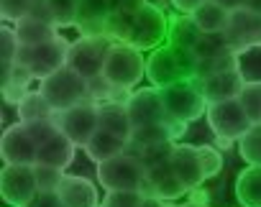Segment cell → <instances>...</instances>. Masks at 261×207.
Masks as SVG:
<instances>
[{
	"label": "cell",
	"mask_w": 261,
	"mask_h": 207,
	"mask_svg": "<svg viewBox=\"0 0 261 207\" xmlns=\"http://www.w3.org/2000/svg\"><path fill=\"white\" fill-rule=\"evenodd\" d=\"M0 154H3L6 164H36L39 156V143L34 141V136L29 133L26 123H13L3 131V138H0Z\"/></svg>",
	"instance_id": "obj_13"
},
{
	"label": "cell",
	"mask_w": 261,
	"mask_h": 207,
	"mask_svg": "<svg viewBox=\"0 0 261 207\" xmlns=\"http://www.w3.org/2000/svg\"><path fill=\"white\" fill-rule=\"evenodd\" d=\"M205 34L197 28V23L192 21V16H172L169 18V31H167V44H174V46H182V49H190L195 51V46L200 44Z\"/></svg>",
	"instance_id": "obj_25"
},
{
	"label": "cell",
	"mask_w": 261,
	"mask_h": 207,
	"mask_svg": "<svg viewBox=\"0 0 261 207\" xmlns=\"http://www.w3.org/2000/svg\"><path fill=\"white\" fill-rule=\"evenodd\" d=\"M236 199L243 207H261V166L248 164L236 179Z\"/></svg>",
	"instance_id": "obj_26"
},
{
	"label": "cell",
	"mask_w": 261,
	"mask_h": 207,
	"mask_svg": "<svg viewBox=\"0 0 261 207\" xmlns=\"http://www.w3.org/2000/svg\"><path fill=\"white\" fill-rule=\"evenodd\" d=\"M34 174H36L39 192H57L64 179V169H57L49 164H34Z\"/></svg>",
	"instance_id": "obj_37"
},
{
	"label": "cell",
	"mask_w": 261,
	"mask_h": 207,
	"mask_svg": "<svg viewBox=\"0 0 261 207\" xmlns=\"http://www.w3.org/2000/svg\"><path fill=\"white\" fill-rule=\"evenodd\" d=\"M0 194H3V199L11 207H26L39 194L34 166H29V164H6L3 171H0Z\"/></svg>",
	"instance_id": "obj_11"
},
{
	"label": "cell",
	"mask_w": 261,
	"mask_h": 207,
	"mask_svg": "<svg viewBox=\"0 0 261 207\" xmlns=\"http://www.w3.org/2000/svg\"><path fill=\"white\" fill-rule=\"evenodd\" d=\"M174 141H167V143H154V146H146V149H139V151H134V156L146 166V169H154V166H162V164H167L169 159H172V154H174Z\"/></svg>",
	"instance_id": "obj_33"
},
{
	"label": "cell",
	"mask_w": 261,
	"mask_h": 207,
	"mask_svg": "<svg viewBox=\"0 0 261 207\" xmlns=\"http://www.w3.org/2000/svg\"><path fill=\"white\" fill-rule=\"evenodd\" d=\"M69 46H72V41H67V39H62V36H57L54 41L39 44V46H21L16 64L26 67V69L41 82V79H46L49 74H54V72H59L62 67H67Z\"/></svg>",
	"instance_id": "obj_5"
},
{
	"label": "cell",
	"mask_w": 261,
	"mask_h": 207,
	"mask_svg": "<svg viewBox=\"0 0 261 207\" xmlns=\"http://www.w3.org/2000/svg\"><path fill=\"white\" fill-rule=\"evenodd\" d=\"M200 82V90L207 100V105L210 102H223V100H233L241 95L246 79L241 74V67L238 69H228V72H218V74H210L205 79H197Z\"/></svg>",
	"instance_id": "obj_18"
},
{
	"label": "cell",
	"mask_w": 261,
	"mask_h": 207,
	"mask_svg": "<svg viewBox=\"0 0 261 207\" xmlns=\"http://www.w3.org/2000/svg\"><path fill=\"white\" fill-rule=\"evenodd\" d=\"M125 108H128V115H130L134 128L167 121V108H164V100H162L159 87H146V90L130 92Z\"/></svg>",
	"instance_id": "obj_14"
},
{
	"label": "cell",
	"mask_w": 261,
	"mask_h": 207,
	"mask_svg": "<svg viewBox=\"0 0 261 207\" xmlns=\"http://www.w3.org/2000/svg\"><path fill=\"white\" fill-rule=\"evenodd\" d=\"M141 207H174V204L167 202V199H159V197H144Z\"/></svg>",
	"instance_id": "obj_45"
},
{
	"label": "cell",
	"mask_w": 261,
	"mask_h": 207,
	"mask_svg": "<svg viewBox=\"0 0 261 207\" xmlns=\"http://www.w3.org/2000/svg\"><path fill=\"white\" fill-rule=\"evenodd\" d=\"M51 115H54V110H51V105L46 102V97L39 92V87L31 90V92L23 97V102L18 105V118H21V123L46 121V118H51Z\"/></svg>",
	"instance_id": "obj_29"
},
{
	"label": "cell",
	"mask_w": 261,
	"mask_h": 207,
	"mask_svg": "<svg viewBox=\"0 0 261 207\" xmlns=\"http://www.w3.org/2000/svg\"><path fill=\"white\" fill-rule=\"evenodd\" d=\"M215 3L225 6L228 11H236V8H246V3H248V0H215Z\"/></svg>",
	"instance_id": "obj_46"
},
{
	"label": "cell",
	"mask_w": 261,
	"mask_h": 207,
	"mask_svg": "<svg viewBox=\"0 0 261 207\" xmlns=\"http://www.w3.org/2000/svg\"><path fill=\"white\" fill-rule=\"evenodd\" d=\"M159 92H162L164 108H167V118H172L177 123L190 126L197 118H202L207 110V100H205L200 82L195 77L177 82V84H169V87H159Z\"/></svg>",
	"instance_id": "obj_4"
},
{
	"label": "cell",
	"mask_w": 261,
	"mask_h": 207,
	"mask_svg": "<svg viewBox=\"0 0 261 207\" xmlns=\"http://www.w3.org/2000/svg\"><path fill=\"white\" fill-rule=\"evenodd\" d=\"M110 46H113V39H108V36H80V39L72 41V46H69V59H67V64H69L74 72H80L85 79L100 77Z\"/></svg>",
	"instance_id": "obj_10"
},
{
	"label": "cell",
	"mask_w": 261,
	"mask_h": 207,
	"mask_svg": "<svg viewBox=\"0 0 261 207\" xmlns=\"http://www.w3.org/2000/svg\"><path fill=\"white\" fill-rule=\"evenodd\" d=\"M39 92L46 97V102L51 105L54 113L59 110H69L74 105H80V102L90 100V90H87V79L74 72L69 64L62 67L59 72L49 74L46 79L39 82Z\"/></svg>",
	"instance_id": "obj_3"
},
{
	"label": "cell",
	"mask_w": 261,
	"mask_h": 207,
	"mask_svg": "<svg viewBox=\"0 0 261 207\" xmlns=\"http://www.w3.org/2000/svg\"><path fill=\"white\" fill-rule=\"evenodd\" d=\"M18 51H21V41L16 36V28H8L3 23V28H0V69H3V79L16 67Z\"/></svg>",
	"instance_id": "obj_30"
},
{
	"label": "cell",
	"mask_w": 261,
	"mask_h": 207,
	"mask_svg": "<svg viewBox=\"0 0 261 207\" xmlns=\"http://www.w3.org/2000/svg\"><path fill=\"white\" fill-rule=\"evenodd\" d=\"M16 28V36L21 41V46H39V44H46V41H54L59 36V28L49 21H41L36 16H26L21 18L18 23H13Z\"/></svg>",
	"instance_id": "obj_21"
},
{
	"label": "cell",
	"mask_w": 261,
	"mask_h": 207,
	"mask_svg": "<svg viewBox=\"0 0 261 207\" xmlns=\"http://www.w3.org/2000/svg\"><path fill=\"white\" fill-rule=\"evenodd\" d=\"M57 194L62 197L64 207H97V204H102L97 197V187L90 179L77 176V174H64Z\"/></svg>",
	"instance_id": "obj_19"
},
{
	"label": "cell",
	"mask_w": 261,
	"mask_h": 207,
	"mask_svg": "<svg viewBox=\"0 0 261 207\" xmlns=\"http://www.w3.org/2000/svg\"><path fill=\"white\" fill-rule=\"evenodd\" d=\"M102 77L120 90H134L144 77H146V56L144 51H139L136 46H130L125 41H113L105 67H102Z\"/></svg>",
	"instance_id": "obj_2"
},
{
	"label": "cell",
	"mask_w": 261,
	"mask_h": 207,
	"mask_svg": "<svg viewBox=\"0 0 261 207\" xmlns=\"http://www.w3.org/2000/svg\"><path fill=\"white\" fill-rule=\"evenodd\" d=\"M51 118L77 149H85L90 138L100 131V105L92 100H85L69 110H59Z\"/></svg>",
	"instance_id": "obj_7"
},
{
	"label": "cell",
	"mask_w": 261,
	"mask_h": 207,
	"mask_svg": "<svg viewBox=\"0 0 261 207\" xmlns=\"http://www.w3.org/2000/svg\"><path fill=\"white\" fill-rule=\"evenodd\" d=\"M26 207H64V202L57 192H39Z\"/></svg>",
	"instance_id": "obj_43"
},
{
	"label": "cell",
	"mask_w": 261,
	"mask_h": 207,
	"mask_svg": "<svg viewBox=\"0 0 261 207\" xmlns=\"http://www.w3.org/2000/svg\"><path fill=\"white\" fill-rule=\"evenodd\" d=\"M246 8H251V11L261 13V0H248V3H246Z\"/></svg>",
	"instance_id": "obj_47"
},
{
	"label": "cell",
	"mask_w": 261,
	"mask_h": 207,
	"mask_svg": "<svg viewBox=\"0 0 261 207\" xmlns=\"http://www.w3.org/2000/svg\"><path fill=\"white\" fill-rule=\"evenodd\" d=\"M179 207H207V204H205L202 199H190L187 204H179Z\"/></svg>",
	"instance_id": "obj_48"
},
{
	"label": "cell",
	"mask_w": 261,
	"mask_h": 207,
	"mask_svg": "<svg viewBox=\"0 0 261 207\" xmlns=\"http://www.w3.org/2000/svg\"><path fill=\"white\" fill-rule=\"evenodd\" d=\"M46 6L51 11L54 26H77V11H80V0H46Z\"/></svg>",
	"instance_id": "obj_35"
},
{
	"label": "cell",
	"mask_w": 261,
	"mask_h": 207,
	"mask_svg": "<svg viewBox=\"0 0 261 207\" xmlns=\"http://www.w3.org/2000/svg\"><path fill=\"white\" fill-rule=\"evenodd\" d=\"M202 3H205V0H172L174 11H177V13H182V16H192Z\"/></svg>",
	"instance_id": "obj_44"
},
{
	"label": "cell",
	"mask_w": 261,
	"mask_h": 207,
	"mask_svg": "<svg viewBox=\"0 0 261 207\" xmlns=\"http://www.w3.org/2000/svg\"><path fill=\"white\" fill-rule=\"evenodd\" d=\"M74 151H77V146L64 133H57L54 138H49L46 143L39 146L36 164H49V166H57V169H67L74 161Z\"/></svg>",
	"instance_id": "obj_22"
},
{
	"label": "cell",
	"mask_w": 261,
	"mask_h": 207,
	"mask_svg": "<svg viewBox=\"0 0 261 207\" xmlns=\"http://www.w3.org/2000/svg\"><path fill=\"white\" fill-rule=\"evenodd\" d=\"M26 128H29V133L34 136V141L41 146V143H46L49 138H54L57 133H62L59 131V126L54 123V118H46V121H34V123H26Z\"/></svg>",
	"instance_id": "obj_40"
},
{
	"label": "cell",
	"mask_w": 261,
	"mask_h": 207,
	"mask_svg": "<svg viewBox=\"0 0 261 207\" xmlns=\"http://www.w3.org/2000/svg\"><path fill=\"white\" fill-rule=\"evenodd\" d=\"M172 169L177 171V176L182 179V184L192 192L197 189L207 176H205V164H202V154L200 146H190V143H177L174 154L169 159Z\"/></svg>",
	"instance_id": "obj_15"
},
{
	"label": "cell",
	"mask_w": 261,
	"mask_h": 207,
	"mask_svg": "<svg viewBox=\"0 0 261 207\" xmlns=\"http://www.w3.org/2000/svg\"><path fill=\"white\" fill-rule=\"evenodd\" d=\"M205 121L210 126V131L215 133L218 141H241L243 133L253 126L251 118L246 115L241 100H223V102H210L205 110Z\"/></svg>",
	"instance_id": "obj_8"
},
{
	"label": "cell",
	"mask_w": 261,
	"mask_h": 207,
	"mask_svg": "<svg viewBox=\"0 0 261 207\" xmlns=\"http://www.w3.org/2000/svg\"><path fill=\"white\" fill-rule=\"evenodd\" d=\"M187 123H177L172 118L162 121V123H149V126H139L130 131V138H128V146L125 151L134 154L139 149H146V146H154V143H167V141H177L182 133H185Z\"/></svg>",
	"instance_id": "obj_17"
},
{
	"label": "cell",
	"mask_w": 261,
	"mask_h": 207,
	"mask_svg": "<svg viewBox=\"0 0 261 207\" xmlns=\"http://www.w3.org/2000/svg\"><path fill=\"white\" fill-rule=\"evenodd\" d=\"M108 18H110L108 0H80L77 28L82 31V36H105Z\"/></svg>",
	"instance_id": "obj_20"
},
{
	"label": "cell",
	"mask_w": 261,
	"mask_h": 207,
	"mask_svg": "<svg viewBox=\"0 0 261 207\" xmlns=\"http://www.w3.org/2000/svg\"><path fill=\"white\" fill-rule=\"evenodd\" d=\"M230 51L243 54L248 49L261 46V13L251 11V8H236L230 11L228 26L223 31Z\"/></svg>",
	"instance_id": "obj_12"
},
{
	"label": "cell",
	"mask_w": 261,
	"mask_h": 207,
	"mask_svg": "<svg viewBox=\"0 0 261 207\" xmlns=\"http://www.w3.org/2000/svg\"><path fill=\"white\" fill-rule=\"evenodd\" d=\"M238 100H241L246 115L251 118V123H261V79L246 82Z\"/></svg>",
	"instance_id": "obj_34"
},
{
	"label": "cell",
	"mask_w": 261,
	"mask_h": 207,
	"mask_svg": "<svg viewBox=\"0 0 261 207\" xmlns=\"http://www.w3.org/2000/svg\"><path fill=\"white\" fill-rule=\"evenodd\" d=\"M34 0H0V16H3V23H18L21 18L31 16L34 11Z\"/></svg>",
	"instance_id": "obj_38"
},
{
	"label": "cell",
	"mask_w": 261,
	"mask_h": 207,
	"mask_svg": "<svg viewBox=\"0 0 261 207\" xmlns=\"http://www.w3.org/2000/svg\"><path fill=\"white\" fill-rule=\"evenodd\" d=\"M167 31H169V18L164 16V11L156 8L154 3H146L136 13V18H134V23H130L123 41L136 46L139 51H146V49L154 51L167 41Z\"/></svg>",
	"instance_id": "obj_9"
},
{
	"label": "cell",
	"mask_w": 261,
	"mask_h": 207,
	"mask_svg": "<svg viewBox=\"0 0 261 207\" xmlns=\"http://www.w3.org/2000/svg\"><path fill=\"white\" fill-rule=\"evenodd\" d=\"M200 154H202V164H205V176H207V179L218 176L220 169H223V156H220V151L213 149V146H200Z\"/></svg>",
	"instance_id": "obj_42"
},
{
	"label": "cell",
	"mask_w": 261,
	"mask_h": 207,
	"mask_svg": "<svg viewBox=\"0 0 261 207\" xmlns=\"http://www.w3.org/2000/svg\"><path fill=\"white\" fill-rule=\"evenodd\" d=\"M225 51H230V46H228L223 34H205L192 54L197 59H210V56H218V54H225Z\"/></svg>",
	"instance_id": "obj_36"
},
{
	"label": "cell",
	"mask_w": 261,
	"mask_h": 207,
	"mask_svg": "<svg viewBox=\"0 0 261 207\" xmlns=\"http://www.w3.org/2000/svg\"><path fill=\"white\" fill-rule=\"evenodd\" d=\"M100 128L110 131L120 138H130V131H134V123H130L128 108L125 102H100Z\"/></svg>",
	"instance_id": "obj_24"
},
{
	"label": "cell",
	"mask_w": 261,
	"mask_h": 207,
	"mask_svg": "<svg viewBox=\"0 0 261 207\" xmlns=\"http://www.w3.org/2000/svg\"><path fill=\"white\" fill-rule=\"evenodd\" d=\"M125 146H128L125 138H120V136H115V133L100 128V131L90 138V143L85 146V154H87L90 161L102 164V161H108V159H115V156L125 154Z\"/></svg>",
	"instance_id": "obj_23"
},
{
	"label": "cell",
	"mask_w": 261,
	"mask_h": 207,
	"mask_svg": "<svg viewBox=\"0 0 261 207\" xmlns=\"http://www.w3.org/2000/svg\"><path fill=\"white\" fill-rule=\"evenodd\" d=\"M228 69H238V54L236 51H225L210 59H197V69H195V79H205L210 74L218 72H228Z\"/></svg>",
	"instance_id": "obj_31"
},
{
	"label": "cell",
	"mask_w": 261,
	"mask_h": 207,
	"mask_svg": "<svg viewBox=\"0 0 261 207\" xmlns=\"http://www.w3.org/2000/svg\"><path fill=\"white\" fill-rule=\"evenodd\" d=\"M195 69H197V56L190 49H182L174 44H162L146 59V77L151 87H169V84L192 79Z\"/></svg>",
	"instance_id": "obj_1"
},
{
	"label": "cell",
	"mask_w": 261,
	"mask_h": 207,
	"mask_svg": "<svg viewBox=\"0 0 261 207\" xmlns=\"http://www.w3.org/2000/svg\"><path fill=\"white\" fill-rule=\"evenodd\" d=\"M238 154L246 164H258L261 166V123H253L243 138L238 141Z\"/></svg>",
	"instance_id": "obj_32"
},
{
	"label": "cell",
	"mask_w": 261,
	"mask_h": 207,
	"mask_svg": "<svg viewBox=\"0 0 261 207\" xmlns=\"http://www.w3.org/2000/svg\"><path fill=\"white\" fill-rule=\"evenodd\" d=\"M36 77L26 69V67H21V64H16L13 69H11V74L3 79V102H8V105H21L23 102V97L31 92L29 90V84L34 82Z\"/></svg>",
	"instance_id": "obj_28"
},
{
	"label": "cell",
	"mask_w": 261,
	"mask_h": 207,
	"mask_svg": "<svg viewBox=\"0 0 261 207\" xmlns=\"http://www.w3.org/2000/svg\"><path fill=\"white\" fill-rule=\"evenodd\" d=\"M146 197H159V199H167V202H174L179 197H185L190 189L182 184V179L177 176V171L172 169V164H162V166H154V169H146V182H144V189H141Z\"/></svg>",
	"instance_id": "obj_16"
},
{
	"label": "cell",
	"mask_w": 261,
	"mask_h": 207,
	"mask_svg": "<svg viewBox=\"0 0 261 207\" xmlns=\"http://www.w3.org/2000/svg\"><path fill=\"white\" fill-rule=\"evenodd\" d=\"M34 3H36V6H39V3H46V0H34Z\"/></svg>",
	"instance_id": "obj_49"
},
{
	"label": "cell",
	"mask_w": 261,
	"mask_h": 207,
	"mask_svg": "<svg viewBox=\"0 0 261 207\" xmlns=\"http://www.w3.org/2000/svg\"><path fill=\"white\" fill-rule=\"evenodd\" d=\"M228 18H230V11L215 0H205V3L192 13V21L197 23V28L202 34H223L225 26H228Z\"/></svg>",
	"instance_id": "obj_27"
},
{
	"label": "cell",
	"mask_w": 261,
	"mask_h": 207,
	"mask_svg": "<svg viewBox=\"0 0 261 207\" xmlns=\"http://www.w3.org/2000/svg\"><path fill=\"white\" fill-rule=\"evenodd\" d=\"M144 192L139 189H115V192H108L102 204L105 207H141L144 202Z\"/></svg>",
	"instance_id": "obj_39"
},
{
	"label": "cell",
	"mask_w": 261,
	"mask_h": 207,
	"mask_svg": "<svg viewBox=\"0 0 261 207\" xmlns=\"http://www.w3.org/2000/svg\"><path fill=\"white\" fill-rule=\"evenodd\" d=\"M97 182L105 192L115 189H144L146 182V166L134 154H120L115 159H108L97 164Z\"/></svg>",
	"instance_id": "obj_6"
},
{
	"label": "cell",
	"mask_w": 261,
	"mask_h": 207,
	"mask_svg": "<svg viewBox=\"0 0 261 207\" xmlns=\"http://www.w3.org/2000/svg\"><path fill=\"white\" fill-rule=\"evenodd\" d=\"M97 207H105V204H97Z\"/></svg>",
	"instance_id": "obj_50"
},
{
	"label": "cell",
	"mask_w": 261,
	"mask_h": 207,
	"mask_svg": "<svg viewBox=\"0 0 261 207\" xmlns=\"http://www.w3.org/2000/svg\"><path fill=\"white\" fill-rule=\"evenodd\" d=\"M87 90H90V100L92 102H110L113 100V92H115V87L100 74V77H92V79H87Z\"/></svg>",
	"instance_id": "obj_41"
}]
</instances>
